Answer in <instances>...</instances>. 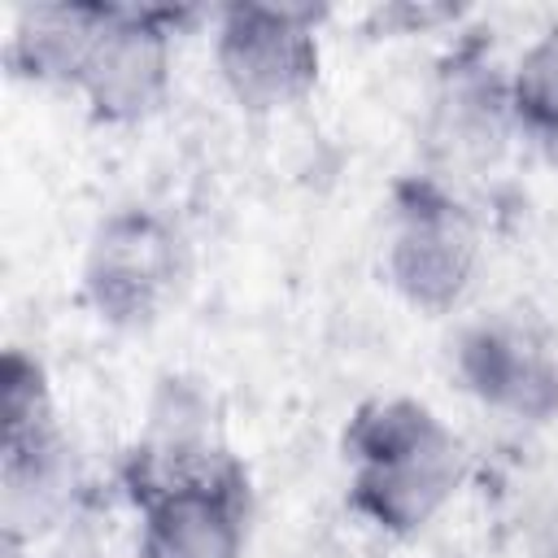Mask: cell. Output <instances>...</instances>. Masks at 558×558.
Masks as SVG:
<instances>
[{
  "instance_id": "obj_1",
  "label": "cell",
  "mask_w": 558,
  "mask_h": 558,
  "mask_svg": "<svg viewBox=\"0 0 558 558\" xmlns=\"http://www.w3.org/2000/svg\"><path fill=\"white\" fill-rule=\"evenodd\" d=\"M349 506L388 536L423 532L458 493L466 458L453 427L418 397H371L344 423Z\"/></svg>"
},
{
  "instance_id": "obj_2",
  "label": "cell",
  "mask_w": 558,
  "mask_h": 558,
  "mask_svg": "<svg viewBox=\"0 0 558 558\" xmlns=\"http://www.w3.org/2000/svg\"><path fill=\"white\" fill-rule=\"evenodd\" d=\"M140 558H244L248 471L192 432L148 440L126 462Z\"/></svg>"
},
{
  "instance_id": "obj_3",
  "label": "cell",
  "mask_w": 558,
  "mask_h": 558,
  "mask_svg": "<svg viewBox=\"0 0 558 558\" xmlns=\"http://www.w3.org/2000/svg\"><path fill=\"white\" fill-rule=\"evenodd\" d=\"M384 270L397 296L427 314H445L466 296L480 270V227L440 174L397 183Z\"/></svg>"
},
{
  "instance_id": "obj_4",
  "label": "cell",
  "mask_w": 558,
  "mask_h": 558,
  "mask_svg": "<svg viewBox=\"0 0 558 558\" xmlns=\"http://www.w3.org/2000/svg\"><path fill=\"white\" fill-rule=\"evenodd\" d=\"M310 4H227L214 31V65L244 113H279L318 83V22Z\"/></svg>"
},
{
  "instance_id": "obj_5",
  "label": "cell",
  "mask_w": 558,
  "mask_h": 558,
  "mask_svg": "<svg viewBox=\"0 0 558 558\" xmlns=\"http://www.w3.org/2000/svg\"><path fill=\"white\" fill-rule=\"evenodd\" d=\"M187 275L183 235L157 209H113L96 222L83 253V301L118 331H140L161 318Z\"/></svg>"
},
{
  "instance_id": "obj_6",
  "label": "cell",
  "mask_w": 558,
  "mask_h": 558,
  "mask_svg": "<svg viewBox=\"0 0 558 558\" xmlns=\"http://www.w3.org/2000/svg\"><path fill=\"white\" fill-rule=\"evenodd\" d=\"M187 13L105 4L74 74V92L87 100L96 122H140L170 96L174 31Z\"/></svg>"
},
{
  "instance_id": "obj_7",
  "label": "cell",
  "mask_w": 558,
  "mask_h": 558,
  "mask_svg": "<svg viewBox=\"0 0 558 558\" xmlns=\"http://www.w3.org/2000/svg\"><path fill=\"white\" fill-rule=\"evenodd\" d=\"M0 488L9 527L44 519L70 480V440L57 423L39 357L9 349L0 362Z\"/></svg>"
},
{
  "instance_id": "obj_8",
  "label": "cell",
  "mask_w": 558,
  "mask_h": 558,
  "mask_svg": "<svg viewBox=\"0 0 558 558\" xmlns=\"http://www.w3.org/2000/svg\"><path fill=\"white\" fill-rule=\"evenodd\" d=\"M453 371L488 410L523 423L558 418V344L527 318L497 314L471 323L453 344Z\"/></svg>"
},
{
  "instance_id": "obj_9",
  "label": "cell",
  "mask_w": 558,
  "mask_h": 558,
  "mask_svg": "<svg viewBox=\"0 0 558 558\" xmlns=\"http://www.w3.org/2000/svg\"><path fill=\"white\" fill-rule=\"evenodd\" d=\"M506 131H514L506 78H493L480 57H453L432 122V140L445 161H484L501 148Z\"/></svg>"
},
{
  "instance_id": "obj_10",
  "label": "cell",
  "mask_w": 558,
  "mask_h": 558,
  "mask_svg": "<svg viewBox=\"0 0 558 558\" xmlns=\"http://www.w3.org/2000/svg\"><path fill=\"white\" fill-rule=\"evenodd\" d=\"M105 4H31L17 13L4 61L31 83H74Z\"/></svg>"
},
{
  "instance_id": "obj_11",
  "label": "cell",
  "mask_w": 558,
  "mask_h": 558,
  "mask_svg": "<svg viewBox=\"0 0 558 558\" xmlns=\"http://www.w3.org/2000/svg\"><path fill=\"white\" fill-rule=\"evenodd\" d=\"M510 87V126L558 170V22L523 48Z\"/></svg>"
}]
</instances>
